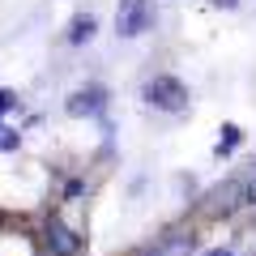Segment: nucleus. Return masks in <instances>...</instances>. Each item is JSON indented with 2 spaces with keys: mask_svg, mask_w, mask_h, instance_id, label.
I'll return each mask as SVG.
<instances>
[{
  "mask_svg": "<svg viewBox=\"0 0 256 256\" xmlns=\"http://www.w3.org/2000/svg\"><path fill=\"white\" fill-rule=\"evenodd\" d=\"M239 180H244V201L256 205V158L244 166V171H239Z\"/></svg>",
  "mask_w": 256,
  "mask_h": 256,
  "instance_id": "obj_9",
  "label": "nucleus"
},
{
  "mask_svg": "<svg viewBox=\"0 0 256 256\" xmlns=\"http://www.w3.org/2000/svg\"><path fill=\"white\" fill-rule=\"evenodd\" d=\"M141 94H146V102H150L154 111H166V116H184V111H188V102H192L188 86H184L180 77H171V73L150 77Z\"/></svg>",
  "mask_w": 256,
  "mask_h": 256,
  "instance_id": "obj_1",
  "label": "nucleus"
},
{
  "mask_svg": "<svg viewBox=\"0 0 256 256\" xmlns=\"http://www.w3.org/2000/svg\"><path fill=\"white\" fill-rule=\"evenodd\" d=\"M82 192H86V184H82V180H68V188H64V201H77Z\"/></svg>",
  "mask_w": 256,
  "mask_h": 256,
  "instance_id": "obj_12",
  "label": "nucleus"
},
{
  "mask_svg": "<svg viewBox=\"0 0 256 256\" xmlns=\"http://www.w3.org/2000/svg\"><path fill=\"white\" fill-rule=\"evenodd\" d=\"M18 146H22V132H18V128H9L4 120H0V154H13Z\"/></svg>",
  "mask_w": 256,
  "mask_h": 256,
  "instance_id": "obj_10",
  "label": "nucleus"
},
{
  "mask_svg": "<svg viewBox=\"0 0 256 256\" xmlns=\"http://www.w3.org/2000/svg\"><path fill=\"white\" fill-rule=\"evenodd\" d=\"M214 4H218V9H235L239 0H214Z\"/></svg>",
  "mask_w": 256,
  "mask_h": 256,
  "instance_id": "obj_14",
  "label": "nucleus"
},
{
  "mask_svg": "<svg viewBox=\"0 0 256 256\" xmlns=\"http://www.w3.org/2000/svg\"><path fill=\"white\" fill-rule=\"evenodd\" d=\"M94 30H98V18H94V13H77V18L68 22V43H73V47L90 43V38H94Z\"/></svg>",
  "mask_w": 256,
  "mask_h": 256,
  "instance_id": "obj_7",
  "label": "nucleus"
},
{
  "mask_svg": "<svg viewBox=\"0 0 256 256\" xmlns=\"http://www.w3.org/2000/svg\"><path fill=\"white\" fill-rule=\"evenodd\" d=\"M158 13H154V0H120L116 9V34L120 38H141L146 30H154Z\"/></svg>",
  "mask_w": 256,
  "mask_h": 256,
  "instance_id": "obj_3",
  "label": "nucleus"
},
{
  "mask_svg": "<svg viewBox=\"0 0 256 256\" xmlns=\"http://www.w3.org/2000/svg\"><path fill=\"white\" fill-rule=\"evenodd\" d=\"M205 256H235V252H230V248H210Z\"/></svg>",
  "mask_w": 256,
  "mask_h": 256,
  "instance_id": "obj_13",
  "label": "nucleus"
},
{
  "mask_svg": "<svg viewBox=\"0 0 256 256\" xmlns=\"http://www.w3.org/2000/svg\"><path fill=\"white\" fill-rule=\"evenodd\" d=\"M13 107H18V94H13V90H4V86H0V120L9 116Z\"/></svg>",
  "mask_w": 256,
  "mask_h": 256,
  "instance_id": "obj_11",
  "label": "nucleus"
},
{
  "mask_svg": "<svg viewBox=\"0 0 256 256\" xmlns=\"http://www.w3.org/2000/svg\"><path fill=\"white\" fill-rule=\"evenodd\" d=\"M141 256H196V235L192 230H171L154 248H146Z\"/></svg>",
  "mask_w": 256,
  "mask_h": 256,
  "instance_id": "obj_6",
  "label": "nucleus"
},
{
  "mask_svg": "<svg viewBox=\"0 0 256 256\" xmlns=\"http://www.w3.org/2000/svg\"><path fill=\"white\" fill-rule=\"evenodd\" d=\"M102 107H107V90H102V86H82V90H73L68 98H64V111H68L73 120L102 116Z\"/></svg>",
  "mask_w": 256,
  "mask_h": 256,
  "instance_id": "obj_5",
  "label": "nucleus"
},
{
  "mask_svg": "<svg viewBox=\"0 0 256 256\" xmlns=\"http://www.w3.org/2000/svg\"><path fill=\"white\" fill-rule=\"evenodd\" d=\"M239 141H244V128H239V124H222V137H218V146H214V154L230 158L239 150Z\"/></svg>",
  "mask_w": 256,
  "mask_h": 256,
  "instance_id": "obj_8",
  "label": "nucleus"
},
{
  "mask_svg": "<svg viewBox=\"0 0 256 256\" xmlns=\"http://www.w3.org/2000/svg\"><path fill=\"white\" fill-rule=\"evenodd\" d=\"M43 239H47V252H52V256H82V248H86V239L77 235V230L68 226L64 218H56V214L47 218Z\"/></svg>",
  "mask_w": 256,
  "mask_h": 256,
  "instance_id": "obj_4",
  "label": "nucleus"
},
{
  "mask_svg": "<svg viewBox=\"0 0 256 256\" xmlns=\"http://www.w3.org/2000/svg\"><path fill=\"white\" fill-rule=\"evenodd\" d=\"M244 180L239 175H230V180H222V184H214V188H205V196H201V214L205 218H230L235 210H244Z\"/></svg>",
  "mask_w": 256,
  "mask_h": 256,
  "instance_id": "obj_2",
  "label": "nucleus"
}]
</instances>
